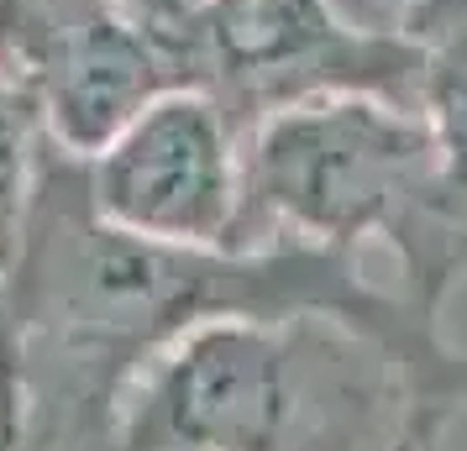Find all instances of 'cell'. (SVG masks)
Here are the masks:
<instances>
[{
    "mask_svg": "<svg viewBox=\"0 0 467 451\" xmlns=\"http://www.w3.org/2000/svg\"><path fill=\"white\" fill-rule=\"evenodd\" d=\"M446 430L394 346L316 310L194 325L121 399V451H436Z\"/></svg>",
    "mask_w": 467,
    "mask_h": 451,
    "instance_id": "obj_1",
    "label": "cell"
},
{
    "mask_svg": "<svg viewBox=\"0 0 467 451\" xmlns=\"http://www.w3.org/2000/svg\"><path fill=\"white\" fill-rule=\"evenodd\" d=\"M232 247L394 258L404 300L446 321L467 283V190L446 184L420 110L368 95H305L242 131Z\"/></svg>",
    "mask_w": 467,
    "mask_h": 451,
    "instance_id": "obj_2",
    "label": "cell"
},
{
    "mask_svg": "<svg viewBox=\"0 0 467 451\" xmlns=\"http://www.w3.org/2000/svg\"><path fill=\"white\" fill-rule=\"evenodd\" d=\"M0 68L53 148L95 158L163 89L211 85V22H163L131 0H0Z\"/></svg>",
    "mask_w": 467,
    "mask_h": 451,
    "instance_id": "obj_3",
    "label": "cell"
},
{
    "mask_svg": "<svg viewBox=\"0 0 467 451\" xmlns=\"http://www.w3.org/2000/svg\"><path fill=\"white\" fill-rule=\"evenodd\" d=\"M79 163L89 205L116 231L169 247H232L242 205V127L211 89H163Z\"/></svg>",
    "mask_w": 467,
    "mask_h": 451,
    "instance_id": "obj_4",
    "label": "cell"
},
{
    "mask_svg": "<svg viewBox=\"0 0 467 451\" xmlns=\"http://www.w3.org/2000/svg\"><path fill=\"white\" fill-rule=\"evenodd\" d=\"M211 22V95L242 131L257 116L305 100L368 89L415 106L420 47L400 32H368L347 22L337 0H247Z\"/></svg>",
    "mask_w": 467,
    "mask_h": 451,
    "instance_id": "obj_5",
    "label": "cell"
},
{
    "mask_svg": "<svg viewBox=\"0 0 467 451\" xmlns=\"http://www.w3.org/2000/svg\"><path fill=\"white\" fill-rule=\"evenodd\" d=\"M415 110L431 131L441 179L467 190V32H451L420 47Z\"/></svg>",
    "mask_w": 467,
    "mask_h": 451,
    "instance_id": "obj_6",
    "label": "cell"
},
{
    "mask_svg": "<svg viewBox=\"0 0 467 451\" xmlns=\"http://www.w3.org/2000/svg\"><path fill=\"white\" fill-rule=\"evenodd\" d=\"M47 131L37 121V106L5 68H0V268L16 252L22 237V215L32 200V179L43 163Z\"/></svg>",
    "mask_w": 467,
    "mask_h": 451,
    "instance_id": "obj_7",
    "label": "cell"
},
{
    "mask_svg": "<svg viewBox=\"0 0 467 451\" xmlns=\"http://www.w3.org/2000/svg\"><path fill=\"white\" fill-rule=\"evenodd\" d=\"M137 11H148V16H163V22H194V16H205V0H131Z\"/></svg>",
    "mask_w": 467,
    "mask_h": 451,
    "instance_id": "obj_8",
    "label": "cell"
},
{
    "mask_svg": "<svg viewBox=\"0 0 467 451\" xmlns=\"http://www.w3.org/2000/svg\"><path fill=\"white\" fill-rule=\"evenodd\" d=\"M242 5H247V0H205V16H232Z\"/></svg>",
    "mask_w": 467,
    "mask_h": 451,
    "instance_id": "obj_9",
    "label": "cell"
},
{
    "mask_svg": "<svg viewBox=\"0 0 467 451\" xmlns=\"http://www.w3.org/2000/svg\"><path fill=\"white\" fill-rule=\"evenodd\" d=\"M404 451H431V446H404Z\"/></svg>",
    "mask_w": 467,
    "mask_h": 451,
    "instance_id": "obj_10",
    "label": "cell"
}]
</instances>
